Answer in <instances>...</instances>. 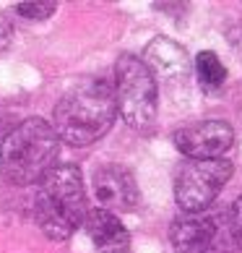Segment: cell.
I'll use <instances>...</instances> for the list:
<instances>
[{
  "label": "cell",
  "mask_w": 242,
  "mask_h": 253,
  "mask_svg": "<svg viewBox=\"0 0 242 253\" xmlns=\"http://www.w3.org/2000/svg\"><path fill=\"white\" fill-rule=\"evenodd\" d=\"M8 42H11V24H8L5 18L0 16V50H3Z\"/></svg>",
  "instance_id": "cell-14"
},
{
  "label": "cell",
  "mask_w": 242,
  "mask_h": 253,
  "mask_svg": "<svg viewBox=\"0 0 242 253\" xmlns=\"http://www.w3.org/2000/svg\"><path fill=\"white\" fill-rule=\"evenodd\" d=\"M170 240L177 253H237L229 227L221 230L216 217L201 214H180L170 227Z\"/></svg>",
  "instance_id": "cell-6"
},
{
  "label": "cell",
  "mask_w": 242,
  "mask_h": 253,
  "mask_svg": "<svg viewBox=\"0 0 242 253\" xmlns=\"http://www.w3.org/2000/svg\"><path fill=\"white\" fill-rule=\"evenodd\" d=\"M195 76H198L201 86L213 94L216 89L224 86L227 68H224V63L219 60V55L213 50H203V52H198V58H195Z\"/></svg>",
  "instance_id": "cell-11"
},
{
  "label": "cell",
  "mask_w": 242,
  "mask_h": 253,
  "mask_svg": "<svg viewBox=\"0 0 242 253\" xmlns=\"http://www.w3.org/2000/svg\"><path fill=\"white\" fill-rule=\"evenodd\" d=\"M60 154V138L42 118H29L3 138L0 170L13 185L39 183L55 167Z\"/></svg>",
  "instance_id": "cell-3"
},
{
  "label": "cell",
  "mask_w": 242,
  "mask_h": 253,
  "mask_svg": "<svg viewBox=\"0 0 242 253\" xmlns=\"http://www.w3.org/2000/svg\"><path fill=\"white\" fill-rule=\"evenodd\" d=\"M143 63L151 71V76L156 81H164L167 86H182L190 76V58L185 47H180L177 42L167 40V37H156L146 44L143 50Z\"/></svg>",
  "instance_id": "cell-9"
},
{
  "label": "cell",
  "mask_w": 242,
  "mask_h": 253,
  "mask_svg": "<svg viewBox=\"0 0 242 253\" xmlns=\"http://www.w3.org/2000/svg\"><path fill=\"white\" fill-rule=\"evenodd\" d=\"M235 144V130L224 120H201L174 130V146L188 159H221Z\"/></svg>",
  "instance_id": "cell-7"
},
{
  "label": "cell",
  "mask_w": 242,
  "mask_h": 253,
  "mask_svg": "<svg viewBox=\"0 0 242 253\" xmlns=\"http://www.w3.org/2000/svg\"><path fill=\"white\" fill-rule=\"evenodd\" d=\"M115 105L120 118L136 130H148L159 110V86L146 63L136 55H120L115 63Z\"/></svg>",
  "instance_id": "cell-4"
},
{
  "label": "cell",
  "mask_w": 242,
  "mask_h": 253,
  "mask_svg": "<svg viewBox=\"0 0 242 253\" xmlns=\"http://www.w3.org/2000/svg\"><path fill=\"white\" fill-rule=\"evenodd\" d=\"M83 175L76 165H55L39 180L34 214L42 232L52 240H65L86 217Z\"/></svg>",
  "instance_id": "cell-2"
},
{
  "label": "cell",
  "mask_w": 242,
  "mask_h": 253,
  "mask_svg": "<svg viewBox=\"0 0 242 253\" xmlns=\"http://www.w3.org/2000/svg\"><path fill=\"white\" fill-rule=\"evenodd\" d=\"M227 227H229V235H232V243H235L237 253H242V196H237V201L232 204Z\"/></svg>",
  "instance_id": "cell-12"
},
{
  "label": "cell",
  "mask_w": 242,
  "mask_h": 253,
  "mask_svg": "<svg viewBox=\"0 0 242 253\" xmlns=\"http://www.w3.org/2000/svg\"><path fill=\"white\" fill-rule=\"evenodd\" d=\"M115 89L104 79H86L65 94L52 115V130L70 146L99 141L115 123Z\"/></svg>",
  "instance_id": "cell-1"
},
{
  "label": "cell",
  "mask_w": 242,
  "mask_h": 253,
  "mask_svg": "<svg viewBox=\"0 0 242 253\" xmlns=\"http://www.w3.org/2000/svg\"><path fill=\"white\" fill-rule=\"evenodd\" d=\"M55 8V3H18V13L24 18H50Z\"/></svg>",
  "instance_id": "cell-13"
},
{
  "label": "cell",
  "mask_w": 242,
  "mask_h": 253,
  "mask_svg": "<svg viewBox=\"0 0 242 253\" xmlns=\"http://www.w3.org/2000/svg\"><path fill=\"white\" fill-rule=\"evenodd\" d=\"M83 227L99 253H130V235L112 211L89 209L83 217Z\"/></svg>",
  "instance_id": "cell-10"
},
{
  "label": "cell",
  "mask_w": 242,
  "mask_h": 253,
  "mask_svg": "<svg viewBox=\"0 0 242 253\" xmlns=\"http://www.w3.org/2000/svg\"><path fill=\"white\" fill-rule=\"evenodd\" d=\"M91 185H94V196L102 204L99 209L107 211H133L138 201H141V191L133 172L123 165H102L91 175Z\"/></svg>",
  "instance_id": "cell-8"
},
{
  "label": "cell",
  "mask_w": 242,
  "mask_h": 253,
  "mask_svg": "<svg viewBox=\"0 0 242 253\" xmlns=\"http://www.w3.org/2000/svg\"><path fill=\"white\" fill-rule=\"evenodd\" d=\"M235 172L229 159H188L174 180V201L185 214H201L216 201V196Z\"/></svg>",
  "instance_id": "cell-5"
}]
</instances>
